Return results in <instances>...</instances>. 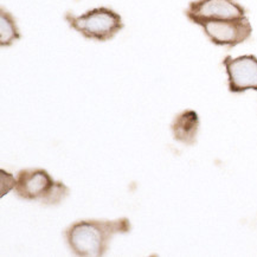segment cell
I'll list each match as a JSON object with an SVG mask.
<instances>
[{"instance_id":"52a82bcc","label":"cell","mask_w":257,"mask_h":257,"mask_svg":"<svg viewBox=\"0 0 257 257\" xmlns=\"http://www.w3.org/2000/svg\"><path fill=\"white\" fill-rule=\"evenodd\" d=\"M199 128V117L196 111L184 110L174 117L171 130L177 141L185 145H193L196 143L197 133Z\"/></svg>"},{"instance_id":"6da1fadb","label":"cell","mask_w":257,"mask_h":257,"mask_svg":"<svg viewBox=\"0 0 257 257\" xmlns=\"http://www.w3.org/2000/svg\"><path fill=\"white\" fill-rule=\"evenodd\" d=\"M131 229V220L126 217L114 220L84 219L68 226L64 236L74 255L100 257L108 251L115 235L128 233Z\"/></svg>"},{"instance_id":"7a4b0ae2","label":"cell","mask_w":257,"mask_h":257,"mask_svg":"<svg viewBox=\"0 0 257 257\" xmlns=\"http://www.w3.org/2000/svg\"><path fill=\"white\" fill-rule=\"evenodd\" d=\"M15 192L25 200H39L44 205H57L69 196V187L43 169L19 171L15 181Z\"/></svg>"},{"instance_id":"5b68a950","label":"cell","mask_w":257,"mask_h":257,"mask_svg":"<svg viewBox=\"0 0 257 257\" xmlns=\"http://www.w3.org/2000/svg\"><path fill=\"white\" fill-rule=\"evenodd\" d=\"M202 26L205 35L213 44L222 47H236L245 42L252 34V28L246 17L225 21L204 22Z\"/></svg>"},{"instance_id":"8992f818","label":"cell","mask_w":257,"mask_h":257,"mask_svg":"<svg viewBox=\"0 0 257 257\" xmlns=\"http://www.w3.org/2000/svg\"><path fill=\"white\" fill-rule=\"evenodd\" d=\"M224 67L229 77V90L231 93L257 90V58L252 55L224 58Z\"/></svg>"},{"instance_id":"ba28073f","label":"cell","mask_w":257,"mask_h":257,"mask_svg":"<svg viewBox=\"0 0 257 257\" xmlns=\"http://www.w3.org/2000/svg\"><path fill=\"white\" fill-rule=\"evenodd\" d=\"M21 38V32L16 19L4 8L0 10V44L2 47H10L13 42Z\"/></svg>"},{"instance_id":"3957f363","label":"cell","mask_w":257,"mask_h":257,"mask_svg":"<svg viewBox=\"0 0 257 257\" xmlns=\"http://www.w3.org/2000/svg\"><path fill=\"white\" fill-rule=\"evenodd\" d=\"M65 21L71 29L80 32L83 37L98 42L110 41L123 29L121 16L108 8L93 9L82 16L68 12Z\"/></svg>"},{"instance_id":"277c9868","label":"cell","mask_w":257,"mask_h":257,"mask_svg":"<svg viewBox=\"0 0 257 257\" xmlns=\"http://www.w3.org/2000/svg\"><path fill=\"white\" fill-rule=\"evenodd\" d=\"M185 15L197 25L209 21H225L246 17L244 8L235 0H196L190 3Z\"/></svg>"}]
</instances>
